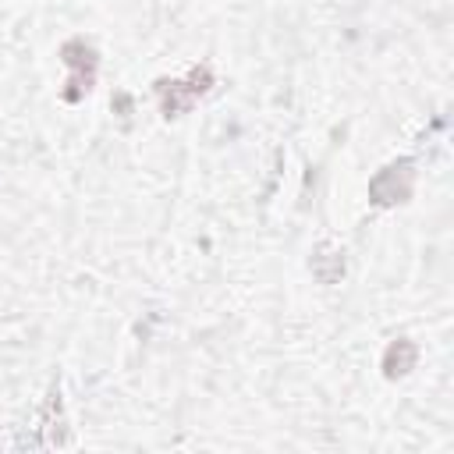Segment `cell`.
I'll list each match as a JSON object with an SVG mask.
<instances>
[{"mask_svg":"<svg viewBox=\"0 0 454 454\" xmlns=\"http://www.w3.org/2000/svg\"><path fill=\"white\" fill-rule=\"evenodd\" d=\"M415 358H419V351H415V344L411 340H394L390 348H387V355H383V372L394 380V376H404L411 365H415Z\"/></svg>","mask_w":454,"mask_h":454,"instance_id":"5","label":"cell"},{"mask_svg":"<svg viewBox=\"0 0 454 454\" xmlns=\"http://www.w3.org/2000/svg\"><path fill=\"white\" fill-rule=\"evenodd\" d=\"M312 277H316L319 284H337V280L344 277V255H340V248L319 245V248L312 252Z\"/></svg>","mask_w":454,"mask_h":454,"instance_id":"4","label":"cell"},{"mask_svg":"<svg viewBox=\"0 0 454 454\" xmlns=\"http://www.w3.org/2000/svg\"><path fill=\"white\" fill-rule=\"evenodd\" d=\"M60 57H64V64L71 67V82H67L71 89H64V99L74 103V99H82V92H89V85H92V78H96V53H92V46H85L82 39H71V43H64Z\"/></svg>","mask_w":454,"mask_h":454,"instance_id":"2","label":"cell"},{"mask_svg":"<svg viewBox=\"0 0 454 454\" xmlns=\"http://www.w3.org/2000/svg\"><path fill=\"white\" fill-rule=\"evenodd\" d=\"M411 188H415V170H411L408 160H401V163H390L387 170H380L372 177L369 199L376 206H394V202H404L411 195Z\"/></svg>","mask_w":454,"mask_h":454,"instance_id":"1","label":"cell"},{"mask_svg":"<svg viewBox=\"0 0 454 454\" xmlns=\"http://www.w3.org/2000/svg\"><path fill=\"white\" fill-rule=\"evenodd\" d=\"M209 82H213V78H209L206 67H195L188 82H160L156 89H160L163 114H167V117H177V114H184V110H192V103L209 89Z\"/></svg>","mask_w":454,"mask_h":454,"instance_id":"3","label":"cell"}]
</instances>
